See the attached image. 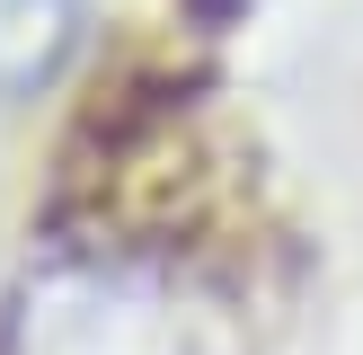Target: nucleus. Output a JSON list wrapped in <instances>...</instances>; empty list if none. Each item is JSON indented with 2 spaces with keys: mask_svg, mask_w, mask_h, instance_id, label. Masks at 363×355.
I'll return each instance as SVG.
<instances>
[{
  "mask_svg": "<svg viewBox=\"0 0 363 355\" xmlns=\"http://www.w3.org/2000/svg\"><path fill=\"white\" fill-rule=\"evenodd\" d=\"M9 355H195V329L160 266L53 258L18 284Z\"/></svg>",
  "mask_w": 363,
  "mask_h": 355,
  "instance_id": "obj_1",
  "label": "nucleus"
},
{
  "mask_svg": "<svg viewBox=\"0 0 363 355\" xmlns=\"http://www.w3.org/2000/svg\"><path fill=\"white\" fill-rule=\"evenodd\" d=\"M71 36H80V0H0V98L45 89Z\"/></svg>",
  "mask_w": 363,
  "mask_h": 355,
  "instance_id": "obj_2",
  "label": "nucleus"
}]
</instances>
